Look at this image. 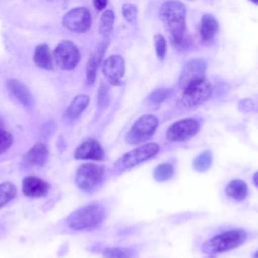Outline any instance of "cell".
Instances as JSON below:
<instances>
[{"instance_id": "1", "label": "cell", "mask_w": 258, "mask_h": 258, "mask_svg": "<svg viewBox=\"0 0 258 258\" xmlns=\"http://www.w3.org/2000/svg\"><path fill=\"white\" fill-rule=\"evenodd\" d=\"M185 16L186 8L177 0L165 1L159 8V17L174 44H180L184 38Z\"/></svg>"}, {"instance_id": "2", "label": "cell", "mask_w": 258, "mask_h": 258, "mask_svg": "<svg viewBox=\"0 0 258 258\" xmlns=\"http://www.w3.org/2000/svg\"><path fill=\"white\" fill-rule=\"evenodd\" d=\"M105 218V208L100 204L91 203L71 213L67 218V225L77 231L92 230L101 225Z\"/></svg>"}, {"instance_id": "3", "label": "cell", "mask_w": 258, "mask_h": 258, "mask_svg": "<svg viewBox=\"0 0 258 258\" xmlns=\"http://www.w3.org/2000/svg\"><path fill=\"white\" fill-rule=\"evenodd\" d=\"M246 239L247 233L243 229L229 230L207 240L202 246V251L208 255L227 252L241 246Z\"/></svg>"}, {"instance_id": "4", "label": "cell", "mask_w": 258, "mask_h": 258, "mask_svg": "<svg viewBox=\"0 0 258 258\" xmlns=\"http://www.w3.org/2000/svg\"><path fill=\"white\" fill-rule=\"evenodd\" d=\"M104 177L105 169L103 166L94 163H84L78 168L75 181L81 190L93 192L102 185Z\"/></svg>"}, {"instance_id": "5", "label": "cell", "mask_w": 258, "mask_h": 258, "mask_svg": "<svg viewBox=\"0 0 258 258\" xmlns=\"http://www.w3.org/2000/svg\"><path fill=\"white\" fill-rule=\"evenodd\" d=\"M159 151V145L155 142H150L143 144L135 149H132L125 154H123L114 164V168L118 172H123L130 169L141 162L148 160L149 158L155 156Z\"/></svg>"}, {"instance_id": "6", "label": "cell", "mask_w": 258, "mask_h": 258, "mask_svg": "<svg viewBox=\"0 0 258 258\" xmlns=\"http://www.w3.org/2000/svg\"><path fill=\"white\" fill-rule=\"evenodd\" d=\"M182 104L187 108H192L205 103L212 95V84L206 79H199L182 90Z\"/></svg>"}, {"instance_id": "7", "label": "cell", "mask_w": 258, "mask_h": 258, "mask_svg": "<svg viewBox=\"0 0 258 258\" xmlns=\"http://www.w3.org/2000/svg\"><path fill=\"white\" fill-rule=\"evenodd\" d=\"M158 126V120L155 116L147 114L141 116L126 134V141L131 145L140 144L149 139Z\"/></svg>"}, {"instance_id": "8", "label": "cell", "mask_w": 258, "mask_h": 258, "mask_svg": "<svg viewBox=\"0 0 258 258\" xmlns=\"http://www.w3.org/2000/svg\"><path fill=\"white\" fill-rule=\"evenodd\" d=\"M52 59L60 69L70 71L79 63L81 54L75 43L70 40H62L55 47Z\"/></svg>"}, {"instance_id": "9", "label": "cell", "mask_w": 258, "mask_h": 258, "mask_svg": "<svg viewBox=\"0 0 258 258\" xmlns=\"http://www.w3.org/2000/svg\"><path fill=\"white\" fill-rule=\"evenodd\" d=\"M92 24V17L87 7H75L69 10L63 18L62 25L70 31L84 33L88 31Z\"/></svg>"}, {"instance_id": "10", "label": "cell", "mask_w": 258, "mask_h": 258, "mask_svg": "<svg viewBox=\"0 0 258 258\" xmlns=\"http://www.w3.org/2000/svg\"><path fill=\"white\" fill-rule=\"evenodd\" d=\"M200 130V124L195 119H183L173 123L166 132V138L172 142H182L194 137Z\"/></svg>"}, {"instance_id": "11", "label": "cell", "mask_w": 258, "mask_h": 258, "mask_svg": "<svg viewBox=\"0 0 258 258\" xmlns=\"http://www.w3.org/2000/svg\"><path fill=\"white\" fill-rule=\"evenodd\" d=\"M205 72L206 61L203 58H192L186 61L178 79V87L183 90L190 83L205 78Z\"/></svg>"}, {"instance_id": "12", "label": "cell", "mask_w": 258, "mask_h": 258, "mask_svg": "<svg viewBox=\"0 0 258 258\" xmlns=\"http://www.w3.org/2000/svg\"><path fill=\"white\" fill-rule=\"evenodd\" d=\"M102 73L111 85H119L125 73L124 58L121 55L107 57L102 64Z\"/></svg>"}, {"instance_id": "13", "label": "cell", "mask_w": 258, "mask_h": 258, "mask_svg": "<svg viewBox=\"0 0 258 258\" xmlns=\"http://www.w3.org/2000/svg\"><path fill=\"white\" fill-rule=\"evenodd\" d=\"M76 159H90L101 161L104 159V150L100 143L95 139H88L82 142L75 150Z\"/></svg>"}, {"instance_id": "14", "label": "cell", "mask_w": 258, "mask_h": 258, "mask_svg": "<svg viewBox=\"0 0 258 258\" xmlns=\"http://www.w3.org/2000/svg\"><path fill=\"white\" fill-rule=\"evenodd\" d=\"M49 184L34 176H28L25 177L22 181V192L31 198H38L45 196L49 190Z\"/></svg>"}, {"instance_id": "15", "label": "cell", "mask_w": 258, "mask_h": 258, "mask_svg": "<svg viewBox=\"0 0 258 258\" xmlns=\"http://www.w3.org/2000/svg\"><path fill=\"white\" fill-rule=\"evenodd\" d=\"M6 85H7L9 92L14 96L15 99H17V101L19 103H21L25 107L32 106V104H33L32 96H31L28 88L23 83H21L18 80L12 79V80H9Z\"/></svg>"}, {"instance_id": "16", "label": "cell", "mask_w": 258, "mask_h": 258, "mask_svg": "<svg viewBox=\"0 0 258 258\" xmlns=\"http://www.w3.org/2000/svg\"><path fill=\"white\" fill-rule=\"evenodd\" d=\"M219 31V22L213 14L203 15L200 24V35L204 41H211Z\"/></svg>"}, {"instance_id": "17", "label": "cell", "mask_w": 258, "mask_h": 258, "mask_svg": "<svg viewBox=\"0 0 258 258\" xmlns=\"http://www.w3.org/2000/svg\"><path fill=\"white\" fill-rule=\"evenodd\" d=\"M106 50V44H101L89 57L87 67H86V77H87V83L92 85L94 84L96 80L97 70L99 68V64L102 61L104 52Z\"/></svg>"}, {"instance_id": "18", "label": "cell", "mask_w": 258, "mask_h": 258, "mask_svg": "<svg viewBox=\"0 0 258 258\" xmlns=\"http://www.w3.org/2000/svg\"><path fill=\"white\" fill-rule=\"evenodd\" d=\"M48 156V150L43 143H36L24 155V160L31 164L41 166L45 163Z\"/></svg>"}, {"instance_id": "19", "label": "cell", "mask_w": 258, "mask_h": 258, "mask_svg": "<svg viewBox=\"0 0 258 258\" xmlns=\"http://www.w3.org/2000/svg\"><path fill=\"white\" fill-rule=\"evenodd\" d=\"M90 102V98L85 94L77 95L73 101L70 103L69 107L66 111V117L70 120H75L80 117V115L85 111L88 104Z\"/></svg>"}, {"instance_id": "20", "label": "cell", "mask_w": 258, "mask_h": 258, "mask_svg": "<svg viewBox=\"0 0 258 258\" xmlns=\"http://www.w3.org/2000/svg\"><path fill=\"white\" fill-rule=\"evenodd\" d=\"M33 61L37 67L41 69H45V70L53 69V59L47 44L42 43L35 47Z\"/></svg>"}, {"instance_id": "21", "label": "cell", "mask_w": 258, "mask_h": 258, "mask_svg": "<svg viewBox=\"0 0 258 258\" xmlns=\"http://www.w3.org/2000/svg\"><path fill=\"white\" fill-rule=\"evenodd\" d=\"M226 194L236 201H243L248 195V186L241 179H233L226 186Z\"/></svg>"}, {"instance_id": "22", "label": "cell", "mask_w": 258, "mask_h": 258, "mask_svg": "<svg viewBox=\"0 0 258 258\" xmlns=\"http://www.w3.org/2000/svg\"><path fill=\"white\" fill-rule=\"evenodd\" d=\"M114 21H115L114 11L111 9L105 10L101 16L100 24H99V32L104 38H107L111 34Z\"/></svg>"}, {"instance_id": "23", "label": "cell", "mask_w": 258, "mask_h": 258, "mask_svg": "<svg viewBox=\"0 0 258 258\" xmlns=\"http://www.w3.org/2000/svg\"><path fill=\"white\" fill-rule=\"evenodd\" d=\"M212 152L210 150H205L200 153L194 160V168L198 172L207 171L212 164Z\"/></svg>"}, {"instance_id": "24", "label": "cell", "mask_w": 258, "mask_h": 258, "mask_svg": "<svg viewBox=\"0 0 258 258\" xmlns=\"http://www.w3.org/2000/svg\"><path fill=\"white\" fill-rule=\"evenodd\" d=\"M173 172V166L170 163H161L155 167L153 177L156 181H165L172 177Z\"/></svg>"}, {"instance_id": "25", "label": "cell", "mask_w": 258, "mask_h": 258, "mask_svg": "<svg viewBox=\"0 0 258 258\" xmlns=\"http://www.w3.org/2000/svg\"><path fill=\"white\" fill-rule=\"evenodd\" d=\"M16 196V187L11 182H4L0 184V208L6 205Z\"/></svg>"}, {"instance_id": "26", "label": "cell", "mask_w": 258, "mask_h": 258, "mask_svg": "<svg viewBox=\"0 0 258 258\" xmlns=\"http://www.w3.org/2000/svg\"><path fill=\"white\" fill-rule=\"evenodd\" d=\"M104 258H132L133 252L128 248H106Z\"/></svg>"}, {"instance_id": "27", "label": "cell", "mask_w": 258, "mask_h": 258, "mask_svg": "<svg viewBox=\"0 0 258 258\" xmlns=\"http://www.w3.org/2000/svg\"><path fill=\"white\" fill-rule=\"evenodd\" d=\"M172 94V90L170 89H165V88H161V89H157L155 91H153L147 98L148 102L151 104H160L162 103L164 100H166L167 98H169Z\"/></svg>"}, {"instance_id": "28", "label": "cell", "mask_w": 258, "mask_h": 258, "mask_svg": "<svg viewBox=\"0 0 258 258\" xmlns=\"http://www.w3.org/2000/svg\"><path fill=\"white\" fill-rule=\"evenodd\" d=\"M154 48L156 52V56L159 60H163L166 54V40L163 35L155 34L154 35Z\"/></svg>"}, {"instance_id": "29", "label": "cell", "mask_w": 258, "mask_h": 258, "mask_svg": "<svg viewBox=\"0 0 258 258\" xmlns=\"http://www.w3.org/2000/svg\"><path fill=\"white\" fill-rule=\"evenodd\" d=\"M122 13L124 18L132 24H135L137 19V7L132 3H124L122 6Z\"/></svg>"}, {"instance_id": "30", "label": "cell", "mask_w": 258, "mask_h": 258, "mask_svg": "<svg viewBox=\"0 0 258 258\" xmlns=\"http://www.w3.org/2000/svg\"><path fill=\"white\" fill-rule=\"evenodd\" d=\"M12 142V135L8 131L0 128V154L5 152L11 146Z\"/></svg>"}, {"instance_id": "31", "label": "cell", "mask_w": 258, "mask_h": 258, "mask_svg": "<svg viewBox=\"0 0 258 258\" xmlns=\"http://www.w3.org/2000/svg\"><path fill=\"white\" fill-rule=\"evenodd\" d=\"M239 110L242 111V112H246V113H249V112H254L255 111V103L252 99H244V100H241L239 102Z\"/></svg>"}, {"instance_id": "32", "label": "cell", "mask_w": 258, "mask_h": 258, "mask_svg": "<svg viewBox=\"0 0 258 258\" xmlns=\"http://www.w3.org/2000/svg\"><path fill=\"white\" fill-rule=\"evenodd\" d=\"M107 88L101 87L100 91H99V104L100 105H105V100L107 101Z\"/></svg>"}, {"instance_id": "33", "label": "cell", "mask_w": 258, "mask_h": 258, "mask_svg": "<svg viewBox=\"0 0 258 258\" xmlns=\"http://www.w3.org/2000/svg\"><path fill=\"white\" fill-rule=\"evenodd\" d=\"M108 4V0H93V5L98 10H103Z\"/></svg>"}, {"instance_id": "34", "label": "cell", "mask_w": 258, "mask_h": 258, "mask_svg": "<svg viewBox=\"0 0 258 258\" xmlns=\"http://www.w3.org/2000/svg\"><path fill=\"white\" fill-rule=\"evenodd\" d=\"M254 183L257 186V172H255V174H254Z\"/></svg>"}, {"instance_id": "35", "label": "cell", "mask_w": 258, "mask_h": 258, "mask_svg": "<svg viewBox=\"0 0 258 258\" xmlns=\"http://www.w3.org/2000/svg\"><path fill=\"white\" fill-rule=\"evenodd\" d=\"M250 1H252L254 4H257V3H258V0H250Z\"/></svg>"}, {"instance_id": "36", "label": "cell", "mask_w": 258, "mask_h": 258, "mask_svg": "<svg viewBox=\"0 0 258 258\" xmlns=\"http://www.w3.org/2000/svg\"><path fill=\"white\" fill-rule=\"evenodd\" d=\"M49 1H62V0H49Z\"/></svg>"}, {"instance_id": "37", "label": "cell", "mask_w": 258, "mask_h": 258, "mask_svg": "<svg viewBox=\"0 0 258 258\" xmlns=\"http://www.w3.org/2000/svg\"><path fill=\"white\" fill-rule=\"evenodd\" d=\"M1 126H2V122H1V120H0V128H1Z\"/></svg>"}]
</instances>
